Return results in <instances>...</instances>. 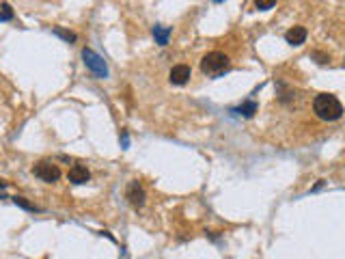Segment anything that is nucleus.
<instances>
[{"label": "nucleus", "instance_id": "nucleus-1", "mask_svg": "<svg viewBox=\"0 0 345 259\" xmlns=\"http://www.w3.org/2000/svg\"><path fill=\"white\" fill-rule=\"evenodd\" d=\"M313 110L322 121H337L343 115V106L335 95L330 93H320L313 102Z\"/></svg>", "mask_w": 345, "mask_h": 259}, {"label": "nucleus", "instance_id": "nucleus-2", "mask_svg": "<svg viewBox=\"0 0 345 259\" xmlns=\"http://www.w3.org/2000/svg\"><path fill=\"white\" fill-rule=\"evenodd\" d=\"M229 67V56L223 54V52H207L203 56V61H201V69H203V74L207 76H218L223 74V71Z\"/></svg>", "mask_w": 345, "mask_h": 259}, {"label": "nucleus", "instance_id": "nucleus-3", "mask_svg": "<svg viewBox=\"0 0 345 259\" xmlns=\"http://www.w3.org/2000/svg\"><path fill=\"white\" fill-rule=\"evenodd\" d=\"M82 58H84V65H87V67L93 71L97 78H106L108 76V65H106V61H104L100 54H95L93 50L84 48L82 50Z\"/></svg>", "mask_w": 345, "mask_h": 259}, {"label": "nucleus", "instance_id": "nucleus-4", "mask_svg": "<svg viewBox=\"0 0 345 259\" xmlns=\"http://www.w3.org/2000/svg\"><path fill=\"white\" fill-rule=\"evenodd\" d=\"M32 173H35L39 179L48 181V184H52V181H56L61 177V168H58L54 162H48V160H43V162H39V164L32 166Z\"/></svg>", "mask_w": 345, "mask_h": 259}, {"label": "nucleus", "instance_id": "nucleus-5", "mask_svg": "<svg viewBox=\"0 0 345 259\" xmlns=\"http://www.w3.org/2000/svg\"><path fill=\"white\" fill-rule=\"evenodd\" d=\"M125 199L129 201V205L132 207H142L145 205V190H142V186L138 181H129L127 188H125Z\"/></svg>", "mask_w": 345, "mask_h": 259}, {"label": "nucleus", "instance_id": "nucleus-6", "mask_svg": "<svg viewBox=\"0 0 345 259\" xmlns=\"http://www.w3.org/2000/svg\"><path fill=\"white\" fill-rule=\"evenodd\" d=\"M67 177H69L71 184H87V181L91 179V173H89V168H87V166H82V164H74V166L69 168Z\"/></svg>", "mask_w": 345, "mask_h": 259}, {"label": "nucleus", "instance_id": "nucleus-7", "mask_svg": "<svg viewBox=\"0 0 345 259\" xmlns=\"http://www.w3.org/2000/svg\"><path fill=\"white\" fill-rule=\"evenodd\" d=\"M171 82L173 84H186L188 80H190V76H192V71H190V67H188V65H175V67L171 69Z\"/></svg>", "mask_w": 345, "mask_h": 259}, {"label": "nucleus", "instance_id": "nucleus-8", "mask_svg": "<svg viewBox=\"0 0 345 259\" xmlns=\"http://www.w3.org/2000/svg\"><path fill=\"white\" fill-rule=\"evenodd\" d=\"M285 39H287V43H291V45H302L307 41V28H304V26H294V28H289L285 32Z\"/></svg>", "mask_w": 345, "mask_h": 259}, {"label": "nucleus", "instance_id": "nucleus-9", "mask_svg": "<svg viewBox=\"0 0 345 259\" xmlns=\"http://www.w3.org/2000/svg\"><path fill=\"white\" fill-rule=\"evenodd\" d=\"M153 37L160 45L168 43V37H171V28H164V26H153Z\"/></svg>", "mask_w": 345, "mask_h": 259}, {"label": "nucleus", "instance_id": "nucleus-10", "mask_svg": "<svg viewBox=\"0 0 345 259\" xmlns=\"http://www.w3.org/2000/svg\"><path fill=\"white\" fill-rule=\"evenodd\" d=\"M13 203L19 205V207H24V210H28V212H39L41 207L35 205V203H30L28 199H24V197H13Z\"/></svg>", "mask_w": 345, "mask_h": 259}, {"label": "nucleus", "instance_id": "nucleus-11", "mask_svg": "<svg viewBox=\"0 0 345 259\" xmlns=\"http://www.w3.org/2000/svg\"><path fill=\"white\" fill-rule=\"evenodd\" d=\"M239 113H242L244 117H252L257 113V104L255 102H246V104H242V106H239Z\"/></svg>", "mask_w": 345, "mask_h": 259}, {"label": "nucleus", "instance_id": "nucleus-12", "mask_svg": "<svg viewBox=\"0 0 345 259\" xmlns=\"http://www.w3.org/2000/svg\"><path fill=\"white\" fill-rule=\"evenodd\" d=\"M54 32L58 37H63L65 41H76V35L74 32H69V30H63V28H54Z\"/></svg>", "mask_w": 345, "mask_h": 259}, {"label": "nucleus", "instance_id": "nucleus-13", "mask_svg": "<svg viewBox=\"0 0 345 259\" xmlns=\"http://www.w3.org/2000/svg\"><path fill=\"white\" fill-rule=\"evenodd\" d=\"M13 17V9L9 4H2V11H0V22H6V19Z\"/></svg>", "mask_w": 345, "mask_h": 259}, {"label": "nucleus", "instance_id": "nucleus-14", "mask_svg": "<svg viewBox=\"0 0 345 259\" xmlns=\"http://www.w3.org/2000/svg\"><path fill=\"white\" fill-rule=\"evenodd\" d=\"M274 4H276L274 0H268V2H257V9H259V11H268V9H272Z\"/></svg>", "mask_w": 345, "mask_h": 259}, {"label": "nucleus", "instance_id": "nucleus-15", "mask_svg": "<svg viewBox=\"0 0 345 259\" xmlns=\"http://www.w3.org/2000/svg\"><path fill=\"white\" fill-rule=\"evenodd\" d=\"M2 188H6V181H2V179H0V190H2Z\"/></svg>", "mask_w": 345, "mask_h": 259}]
</instances>
